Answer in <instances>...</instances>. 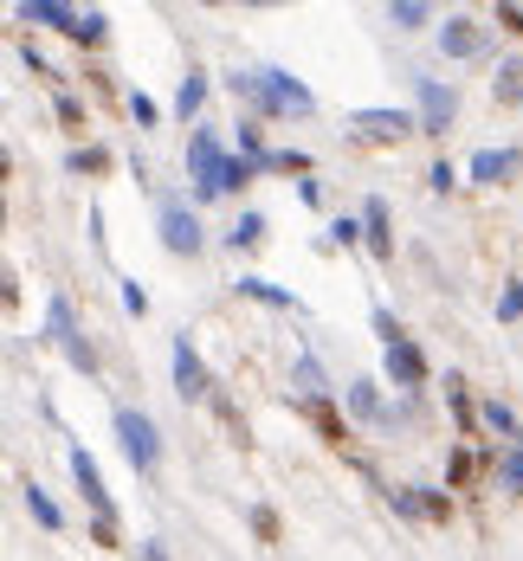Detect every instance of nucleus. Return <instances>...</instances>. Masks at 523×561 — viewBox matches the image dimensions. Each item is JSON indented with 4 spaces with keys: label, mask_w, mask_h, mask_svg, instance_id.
<instances>
[{
    "label": "nucleus",
    "mask_w": 523,
    "mask_h": 561,
    "mask_svg": "<svg viewBox=\"0 0 523 561\" xmlns=\"http://www.w3.org/2000/svg\"><path fill=\"white\" fill-rule=\"evenodd\" d=\"M13 20H20V26L65 33V39H78V46H98V39L111 33V13H104V7H65V0H20Z\"/></svg>",
    "instance_id": "f257e3e1"
},
{
    "label": "nucleus",
    "mask_w": 523,
    "mask_h": 561,
    "mask_svg": "<svg viewBox=\"0 0 523 561\" xmlns=\"http://www.w3.org/2000/svg\"><path fill=\"white\" fill-rule=\"evenodd\" d=\"M227 142H220V129H194L187 136V201L194 207H207V201H220V174H227Z\"/></svg>",
    "instance_id": "f03ea898"
},
{
    "label": "nucleus",
    "mask_w": 523,
    "mask_h": 561,
    "mask_svg": "<svg viewBox=\"0 0 523 561\" xmlns=\"http://www.w3.org/2000/svg\"><path fill=\"white\" fill-rule=\"evenodd\" d=\"M39 336L53 342L58 355L78 368V375H98V348H91V336L78 330V310H71V297H65V290H53V297H46V323H39Z\"/></svg>",
    "instance_id": "7ed1b4c3"
},
{
    "label": "nucleus",
    "mask_w": 523,
    "mask_h": 561,
    "mask_svg": "<svg viewBox=\"0 0 523 561\" xmlns=\"http://www.w3.org/2000/svg\"><path fill=\"white\" fill-rule=\"evenodd\" d=\"M116 446H123V458H129V471L136 478H156L162 471V426L143 413V407H116Z\"/></svg>",
    "instance_id": "20e7f679"
},
{
    "label": "nucleus",
    "mask_w": 523,
    "mask_h": 561,
    "mask_svg": "<svg viewBox=\"0 0 523 561\" xmlns=\"http://www.w3.org/2000/svg\"><path fill=\"white\" fill-rule=\"evenodd\" d=\"M156 232H162V245L174 259H201L207 252V226H201V207L187 194H162L156 201Z\"/></svg>",
    "instance_id": "39448f33"
},
{
    "label": "nucleus",
    "mask_w": 523,
    "mask_h": 561,
    "mask_svg": "<svg viewBox=\"0 0 523 561\" xmlns=\"http://www.w3.org/2000/svg\"><path fill=\"white\" fill-rule=\"evenodd\" d=\"M65 465H71V484H78L84 504H91V536H98V542H116V504H111V491H104L98 458L84 446H65Z\"/></svg>",
    "instance_id": "423d86ee"
},
{
    "label": "nucleus",
    "mask_w": 523,
    "mask_h": 561,
    "mask_svg": "<svg viewBox=\"0 0 523 561\" xmlns=\"http://www.w3.org/2000/svg\"><path fill=\"white\" fill-rule=\"evenodd\" d=\"M413 84V116H420V136H446L453 116H459V91L446 78H427V71H407Z\"/></svg>",
    "instance_id": "0eeeda50"
},
{
    "label": "nucleus",
    "mask_w": 523,
    "mask_h": 561,
    "mask_svg": "<svg viewBox=\"0 0 523 561\" xmlns=\"http://www.w3.org/2000/svg\"><path fill=\"white\" fill-rule=\"evenodd\" d=\"M427 375H433V368H427V355H420V342L413 336H401V342L382 348V381L401 393V400H420V393H427Z\"/></svg>",
    "instance_id": "6e6552de"
},
{
    "label": "nucleus",
    "mask_w": 523,
    "mask_h": 561,
    "mask_svg": "<svg viewBox=\"0 0 523 561\" xmlns=\"http://www.w3.org/2000/svg\"><path fill=\"white\" fill-rule=\"evenodd\" d=\"M310 111H317L310 84L291 78L285 65H265V104H259V123H265V116H310Z\"/></svg>",
    "instance_id": "1a4fd4ad"
},
{
    "label": "nucleus",
    "mask_w": 523,
    "mask_h": 561,
    "mask_svg": "<svg viewBox=\"0 0 523 561\" xmlns=\"http://www.w3.org/2000/svg\"><path fill=\"white\" fill-rule=\"evenodd\" d=\"M349 129L362 142H401V136H420V116L395 111V104H368V111H349Z\"/></svg>",
    "instance_id": "9d476101"
},
{
    "label": "nucleus",
    "mask_w": 523,
    "mask_h": 561,
    "mask_svg": "<svg viewBox=\"0 0 523 561\" xmlns=\"http://www.w3.org/2000/svg\"><path fill=\"white\" fill-rule=\"evenodd\" d=\"M169 362H174V393H181V400H214V375H207L201 348L187 342V330L169 342Z\"/></svg>",
    "instance_id": "9b49d317"
},
{
    "label": "nucleus",
    "mask_w": 523,
    "mask_h": 561,
    "mask_svg": "<svg viewBox=\"0 0 523 561\" xmlns=\"http://www.w3.org/2000/svg\"><path fill=\"white\" fill-rule=\"evenodd\" d=\"M440 53L459 58V65H478V58H491V33H485L471 13H446V26H440Z\"/></svg>",
    "instance_id": "f8f14e48"
},
{
    "label": "nucleus",
    "mask_w": 523,
    "mask_h": 561,
    "mask_svg": "<svg viewBox=\"0 0 523 561\" xmlns=\"http://www.w3.org/2000/svg\"><path fill=\"white\" fill-rule=\"evenodd\" d=\"M388 504H395V516H407V523H446V516H453V497L433 491V484H401V491H388Z\"/></svg>",
    "instance_id": "ddd939ff"
},
{
    "label": "nucleus",
    "mask_w": 523,
    "mask_h": 561,
    "mask_svg": "<svg viewBox=\"0 0 523 561\" xmlns=\"http://www.w3.org/2000/svg\"><path fill=\"white\" fill-rule=\"evenodd\" d=\"M465 174L478 181V187H511L523 174V149L518 142H504V149H478L471 162H465Z\"/></svg>",
    "instance_id": "4468645a"
},
{
    "label": "nucleus",
    "mask_w": 523,
    "mask_h": 561,
    "mask_svg": "<svg viewBox=\"0 0 523 561\" xmlns=\"http://www.w3.org/2000/svg\"><path fill=\"white\" fill-rule=\"evenodd\" d=\"M362 245H368L375 259H395V220H388V201H382V194L362 201Z\"/></svg>",
    "instance_id": "2eb2a0df"
},
{
    "label": "nucleus",
    "mask_w": 523,
    "mask_h": 561,
    "mask_svg": "<svg viewBox=\"0 0 523 561\" xmlns=\"http://www.w3.org/2000/svg\"><path fill=\"white\" fill-rule=\"evenodd\" d=\"M478 426H485L491 439H504V451L523 446V420H518V407H511V400H498V393H491V400H478Z\"/></svg>",
    "instance_id": "dca6fc26"
},
{
    "label": "nucleus",
    "mask_w": 523,
    "mask_h": 561,
    "mask_svg": "<svg viewBox=\"0 0 523 561\" xmlns=\"http://www.w3.org/2000/svg\"><path fill=\"white\" fill-rule=\"evenodd\" d=\"M207 91H214V78H207V71H201V65H187V78H181V84H174V116H181V123H194V129H201V111H207Z\"/></svg>",
    "instance_id": "f3484780"
},
{
    "label": "nucleus",
    "mask_w": 523,
    "mask_h": 561,
    "mask_svg": "<svg viewBox=\"0 0 523 561\" xmlns=\"http://www.w3.org/2000/svg\"><path fill=\"white\" fill-rule=\"evenodd\" d=\"M343 407L355 413V420H362V426H382V420H388V400H382V381H368V375H362V381H349V388H343Z\"/></svg>",
    "instance_id": "a211bd4d"
},
{
    "label": "nucleus",
    "mask_w": 523,
    "mask_h": 561,
    "mask_svg": "<svg viewBox=\"0 0 523 561\" xmlns=\"http://www.w3.org/2000/svg\"><path fill=\"white\" fill-rule=\"evenodd\" d=\"M291 388L317 407V400H330V368H323V362L304 348V355H291Z\"/></svg>",
    "instance_id": "6ab92c4d"
},
{
    "label": "nucleus",
    "mask_w": 523,
    "mask_h": 561,
    "mask_svg": "<svg viewBox=\"0 0 523 561\" xmlns=\"http://www.w3.org/2000/svg\"><path fill=\"white\" fill-rule=\"evenodd\" d=\"M232 290H239V297H252V304H265V310H291V317H297V297H291L285 284L259 278V272H239V278H232Z\"/></svg>",
    "instance_id": "aec40b11"
},
{
    "label": "nucleus",
    "mask_w": 523,
    "mask_h": 561,
    "mask_svg": "<svg viewBox=\"0 0 523 561\" xmlns=\"http://www.w3.org/2000/svg\"><path fill=\"white\" fill-rule=\"evenodd\" d=\"M220 84H227L232 98H239L246 111L259 116V104H265V65H232V71L220 78Z\"/></svg>",
    "instance_id": "412c9836"
},
{
    "label": "nucleus",
    "mask_w": 523,
    "mask_h": 561,
    "mask_svg": "<svg viewBox=\"0 0 523 561\" xmlns=\"http://www.w3.org/2000/svg\"><path fill=\"white\" fill-rule=\"evenodd\" d=\"M220 245H227V252H252V245H265V214H259V207H246V214L220 232Z\"/></svg>",
    "instance_id": "4be33fe9"
},
{
    "label": "nucleus",
    "mask_w": 523,
    "mask_h": 561,
    "mask_svg": "<svg viewBox=\"0 0 523 561\" xmlns=\"http://www.w3.org/2000/svg\"><path fill=\"white\" fill-rule=\"evenodd\" d=\"M20 497H26V510H33V523H39L46 536H58V529H65V510L53 504V491H46V484H33V478H26V484H20Z\"/></svg>",
    "instance_id": "5701e85b"
},
{
    "label": "nucleus",
    "mask_w": 523,
    "mask_h": 561,
    "mask_svg": "<svg viewBox=\"0 0 523 561\" xmlns=\"http://www.w3.org/2000/svg\"><path fill=\"white\" fill-rule=\"evenodd\" d=\"M388 26L395 33H420V26H433V7L427 0H388Z\"/></svg>",
    "instance_id": "b1692460"
},
{
    "label": "nucleus",
    "mask_w": 523,
    "mask_h": 561,
    "mask_svg": "<svg viewBox=\"0 0 523 561\" xmlns=\"http://www.w3.org/2000/svg\"><path fill=\"white\" fill-rule=\"evenodd\" d=\"M259 174H304L310 181V156L304 149H265L259 156Z\"/></svg>",
    "instance_id": "393cba45"
},
{
    "label": "nucleus",
    "mask_w": 523,
    "mask_h": 561,
    "mask_svg": "<svg viewBox=\"0 0 523 561\" xmlns=\"http://www.w3.org/2000/svg\"><path fill=\"white\" fill-rule=\"evenodd\" d=\"M491 91H498V104H523V58H498Z\"/></svg>",
    "instance_id": "a878e982"
},
{
    "label": "nucleus",
    "mask_w": 523,
    "mask_h": 561,
    "mask_svg": "<svg viewBox=\"0 0 523 561\" xmlns=\"http://www.w3.org/2000/svg\"><path fill=\"white\" fill-rule=\"evenodd\" d=\"M498 491H504V497L523 491V446H511L504 458H498Z\"/></svg>",
    "instance_id": "bb28decb"
},
{
    "label": "nucleus",
    "mask_w": 523,
    "mask_h": 561,
    "mask_svg": "<svg viewBox=\"0 0 523 561\" xmlns=\"http://www.w3.org/2000/svg\"><path fill=\"white\" fill-rule=\"evenodd\" d=\"M498 323H523V272L498 290Z\"/></svg>",
    "instance_id": "cd10ccee"
},
{
    "label": "nucleus",
    "mask_w": 523,
    "mask_h": 561,
    "mask_svg": "<svg viewBox=\"0 0 523 561\" xmlns=\"http://www.w3.org/2000/svg\"><path fill=\"white\" fill-rule=\"evenodd\" d=\"M252 174H259V162H246V156H232V162H227V174H220V194H239V187H246Z\"/></svg>",
    "instance_id": "c85d7f7f"
},
{
    "label": "nucleus",
    "mask_w": 523,
    "mask_h": 561,
    "mask_svg": "<svg viewBox=\"0 0 523 561\" xmlns=\"http://www.w3.org/2000/svg\"><path fill=\"white\" fill-rule=\"evenodd\" d=\"M129 116H136L143 129H156V123H162V104H156L149 91H129Z\"/></svg>",
    "instance_id": "c756f323"
},
{
    "label": "nucleus",
    "mask_w": 523,
    "mask_h": 561,
    "mask_svg": "<svg viewBox=\"0 0 523 561\" xmlns=\"http://www.w3.org/2000/svg\"><path fill=\"white\" fill-rule=\"evenodd\" d=\"M104 162H111L104 149H71V156H65V169L71 174H104Z\"/></svg>",
    "instance_id": "7c9ffc66"
},
{
    "label": "nucleus",
    "mask_w": 523,
    "mask_h": 561,
    "mask_svg": "<svg viewBox=\"0 0 523 561\" xmlns=\"http://www.w3.org/2000/svg\"><path fill=\"white\" fill-rule=\"evenodd\" d=\"M116 297H123V310H129V317H149V290H143L136 278H123V284H116Z\"/></svg>",
    "instance_id": "2f4dec72"
},
{
    "label": "nucleus",
    "mask_w": 523,
    "mask_h": 561,
    "mask_svg": "<svg viewBox=\"0 0 523 561\" xmlns=\"http://www.w3.org/2000/svg\"><path fill=\"white\" fill-rule=\"evenodd\" d=\"M330 245H362V214H355V220L337 214V220H330Z\"/></svg>",
    "instance_id": "473e14b6"
},
{
    "label": "nucleus",
    "mask_w": 523,
    "mask_h": 561,
    "mask_svg": "<svg viewBox=\"0 0 523 561\" xmlns=\"http://www.w3.org/2000/svg\"><path fill=\"white\" fill-rule=\"evenodd\" d=\"M427 187H433V194H453V187H459V169H453V162L440 156V162L427 169Z\"/></svg>",
    "instance_id": "72a5a7b5"
},
{
    "label": "nucleus",
    "mask_w": 523,
    "mask_h": 561,
    "mask_svg": "<svg viewBox=\"0 0 523 561\" xmlns=\"http://www.w3.org/2000/svg\"><path fill=\"white\" fill-rule=\"evenodd\" d=\"M368 323H375V336H382V348H388V342H401V336H407V330H401V323H395V317H388V310H375Z\"/></svg>",
    "instance_id": "f704fd0d"
},
{
    "label": "nucleus",
    "mask_w": 523,
    "mask_h": 561,
    "mask_svg": "<svg viewBox=\"0 0 523 561\" xmlns=\"http://www.w3.org/2000/svg\"><path fill=\"white\" fill-rule=\"evenodd\" d=\"M136 561H169V549H162V536H143V542H136Z\"/></svg>",
    "instance_id": "c9c22d12"
},
{
    "label": "nucleus",
    "mask_w": 523,
    "mask_h": 561,
    "mask_svg": "<svg viewBox=\"0 0 523 561\" xmlns=\"http://www.w3.org/2000/svg\"><path fill=\"white\" fill-rule=\"evenodd\" d=\"M297 201H304V207H323V181H317V174H310V181H297Z\"/></svg>",
    "instance_id": "e433bc0d"
},
{
    "label": "nucleus",
    "mask_w": 523,
    "mask_h": 561,
    "mask_svg": "<svg viewBox=\"0 0 523 561\" xmlns=\"http://www.w3.org/2000/svg\"><path fill=\"white\" fill-rule=\"evenodd\" d=\"M58 123H71V129L84 123V111H78V98H58Z\"/></svg>",
    "instance_id": "4c0bfd02"
}]
</instances>
